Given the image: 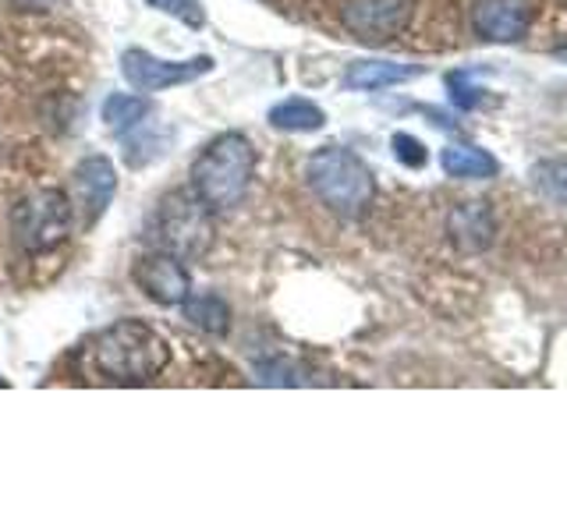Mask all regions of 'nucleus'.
<instances>
[{
  "label": "nucleus",
  "instance_id": "obj_1",
  "mask_svg": "<svg viewBox=\"0 0 567 531\" xmlns=\"http://www.w3.org/2000/svg\"><path fill=\"white\" fill-rule=\"evenodd\" d=\"M93 368L103 383L114 386H146L171 362V347L150 323L142 319H121V323L106 326L93 347H89Z\"/></svg>",
  "mask_w": 567,
  "mask_h": 531
},
{
  "label": "nucleus",
  "instance_id": "obj_2",
  "mask_svg": "<svg viewBox=\"0 0 567 531\" xmlns=\"http://www.w3.org/2000/svg\"><path fill=\"white\" fill-rule=\"evenodd\" d=\"M252 170H256L252 142L241 132H224L213 142H206L203 153L195 156L188 181L209 212H227L245 199L248 185H252Z\"/></svg>",
  "mask_w": 567,
  "mask_h": 531
},
{
  "label": "nucleus",
  "instance_id": "obj_3",
  "mask_svg": "<svg viewBox=\"0 0 567 531\" xmlns=\"http://www.w3.org/2000/svg\"><path fill=\"white\" fill-rule=\"evenodd\" d=\"M306 181L316 191L319 202H323L330 212H337V217H348V220L362 217V212L372 206V195H377L372 170L344 146L316 149L306 164Z\"/></svg>",
  "mask_w": 567,
  "mask_h": 531
},
{
  "label": "nucleus",
  "instance_id": "obj_4",
  "mask_svg": "<svg viewBox=\"0 0 567 531\" xmlns=\"http://www.w3.org/2000/svg\"><path fill=\"white\" fill-rule=\"evenodd\" d=\"M75 227V206L61 188H35L11 209V235L22 252H50L68 241Z\"/></svg>",
  "mask_w": 567,
  "mask_h": 531
},
{
  "label": "nucleus",
  "instance_id": "obj_5",
  "mask_svg": "<svg viewBox=\"0 0 567 531\" xmlns=\"http://www.w3.org/2000/svg\"><path fill=\"white\" fill-rule=\"evenodd\" d=\"M213 212L203 206V199L195 191H171L164 202H159L156 217H153V241L156 248L174 256H199L213 238Z\"/></svg>",
  "mask_w": 567,
  "mask_h": 531
},
{
  "label": "nucleus",
  "instance_id": "obj_6",
  "mask_svg": "<svg viewBox=\"0 0 567 531\" xmlns=\"http://www.w3.org/2000/svg\"><path fill=\"white\" fill-rule=\"evenodd\" d=\"M217 67L213 58L199 53V58H188V61H164V58H153L150 50H124L121 58V75L128 82L135 93H164V88H174V85H188L195 79L209 75V71Z\"/></svg>",
  "mask_w": 567,
  "mask_h": 531
},
{
  "label": "nucleus",
  "instance_id": "obj_7",
  "mask_svg": "<svg viewBox=\"0 0 567 531\" xmlns=\"http://www.w3.org/2000/svg\"><path fill=\"white\" fill-rule=\"evenodd\" d=\"M415 0H344L341 22L362 43H386L412 22Z\"/></svg>",
  "mask_w": 567,
  "mask_h": 531
},
{
  "label": "nucleus",
  "instance_id": "obj_8",
  "mask_svg": "<svg viewBox=\"0 0 567 531\" xmlns=\"http://www.w3.org/2000/svg\"><path fill=\"white\" fill-rule=\"evenodd\" d=\"M132 280L135 288L146 294L156 305H182V301L192 294V273L182 256L174 252H164V248H156V252L142 256L135 266H132Z\"/></svg>",
  "mask_w": 567,
  "mask_h": 531
},
{
  "label": "nucleus",
  "instance_id": "obj_9",
  "mask_svg": "<svg viewBox=\"0 0 567 531\" xmlns=\"http://www.w3.org/2000/svg\"><path fill=\"white\" fill-rule=\"evenodd\" d=\"M472 25L486 43H518L532 25L528 0H475Z\"/></svg>",
  "mask_w": 567,
  "mask_h": 531
},
{
  "label": "nucleus",
  "instance_id": "obj_10",
  "mask_svg": "<svg viewBox=\"0 0 567 531\" xmlns=\"http://www.w3.org/2000/svg\"><path fill=\"white\" fill-rule=\"evenodd\" d=\"M117 191V170L106 156H85L75 167V199L85 212V223H96Z\"/></svg>",
  "mask_w": 567,
  "mask_h": 531
},
{
  "label": "nucleus",
  "instance_id": "obj_11",
  "mask_svg": "<svg viewBox=\"0 0 567 531\" xmlns=\"http://www.w3.org/2000/svg\"><path fill=\"white\" fill-rule=\"evenodd\" d=\"M447 230H451V241L461 248V252H483V248L493 244L496 223H493V212L486 202H461L451 212Z\"/></svg>",
  "mask_w": 567,
  "mask_h": 531
},
{
  "label": "nucleus",
  "instance_id": "obj_12",
  "mask_svg": "<svg viewBox=\"0 0 567 531\" xmlns=\"http://www.w3.org/2000/svg\"><path fill=\"white\" fill-rule=\"evenodd\" d=\"M422 75L419 64H398V61H354L344 71V88H359V93H377L401 82H412Z\"/></svg>",
  "mask_w": 567,
  "mask_h": 531
},
{
  "label": "nucleus",
  "instance_id": "obj_13",
  "mask_svg": "<svg viewBox=\"0 0 567 531\" xmlns=\"http://www.w3.org/2000/svg\"><path fill=\"white\" fill-rule=\"evenodd\" d=\"M440 167L447 170V177H461V181H486V177H496V170H501L493 153L478 146H465V142L443 149Z\"/></svg>",
  "mask_w": 567,
  "mask_h": 531
},
{
  "label": "nucleus",
  "instance_id": "obj_14",
  "mask_svg": "<svg viewBox=\"0 0 567 531\" xmlns=\"http://www.w3.org/2000/svg\"><path fill=\"white\" fill-rule=\"evenodd\" d=\"M266 121L274 124L277 132H319L327 124V114L319 111L312 100H284L277 106H270Z\"/></svg>",
  "mask_w": 567,
  "mask_h": 531
},
{
  "label": "nucleus",
  "instance_id": "obj_15",
  "mask_svg": "<svg viewBox=\"0 0 567 531\" xmlns=\"http://www.w3.org/2000/svg\"><path fill=\"white\" fill-rule=\"evenodd\" d=\"M103 124L111 128L114 135H124V132H132L135 124H142L150 114H153V103L150 100H142L135 93H111L103 100Z\"/></svg>",
  "mask_w": 567,
  "mask_h": 531
},
{
  "label": "nucleus",
  "instance_id": "obj_16",
  "mask_svg": "<svg viewBox=\"0 0 567 531\" xmlns=\"http://www.w3.org/2000/svg\"><path fill=\"white\" fill-rule=\"evenodd\" d=\"M182 305H185V319H188L192 326H199L203 333H213V336L227 333L230 312H227V305L217 294H188Z\"/></svg>",
  "mask_w": 567,
  "mask_h": 531
},
{
  "label": "nucleus",
  "instance_id": "obj_17",
  "mask_svg": "<svg viewBox=\"0 0 567 531\" xmlns=\"http://www.w3.org/2000/svg\"><path fill=\"white\" fill-rule=\"evenodd\" d=\"M532 185L554 206L567 209V159H543L532 167Z\"/></svg>",
  "mask_w": 567,
  "mask_h": 531
},
{
  "label": "nucleus",
  "instance_id": "obj_18",
  "mask_svg": "<svg viewBox=\"0 0 567 531\" xmlns=\"http://www.w3.org/2000/svg\"><path fill=\"white\" fill-rule=\"evenodd\" d=\"M132 132H135V135L128 138V146H124V164H128L132 170L146 167L150 159H156V156H164V153H167L171 135H167V138H159V132H142V124H135Z\"/></svg>",
  "mask_w": 567,
  "mask_h": 531
},
{
  "label": "nucleus",
  "instance_id": "obj_19",
  "mask_svg": "<svg viewBox=\"0 0 567 531\" xmlns=\"http://www.w3.org/2000/svg\"><path fill=\"white\" fill-rule=\"evenodd\" d=\"M146 4L156 8V11H164V14H171V18H177V22H185L192 29H199L206 22L199 0H146Z\"/></svg>",
  "mask_w": 567,
  "mask_h": 531
},
{
  "label": "nucleus",
  "instance_id": "obj_20",
  "mask_svg": "<svg viewBox=\"0 0 567 531\" xmlns=\"http://www.w3.org/2000/svg\"><path fill=\"white\" fill-rule=\"evenodd\" d=\"M259 383L301 386V383H312V379L306 376V368H298L295 362H270V365H259Z\"/></svg>",
  "mask_w": 567,
  "mask_h": 531
},
{
  "label": "nucleus",
  "instance_id": "obj_21",
  "mask_svg": "<svg viewBox=\"0 0 567 531\" xmlns=\"http://www.w3.org/2000/svg\"><path fill=\"white\" fill-rule=\"evenodd\" d=\"M390 146H394V156L401 159L404 167H412V170L425 167V146H422V142H419L415 135L398 132L394 138H390Z\"/></svg>",
  "mask_w": 567,
  "mask_h": 531
},
{
  "label": "nucleus",
  "instance_id": "obj_22",
  "mask_svg": "<svg viewBox=\"0 0 567 531\" xmlns=\"http://www.w3.org/2000/svg\"><path fill=\"white\" fill-rule=\"evenodd\" d=\"M447 85H451V100H454L457 106H465V111H472V106L483 103V93H478L475 85H468V75H465V71H461V75H451Z\"/></svg>",
  "mask_w": 567,
  "mask_h": 531
},
{
  "label": "nucleus",
  "instance_id": "obj_23",
  "mask_svg": "<svg viewBox=\"0 0 567 531\" xmlns=\"http://www.w3.org/2000/svg\"><path fill=\"white\" fill-rule=\"evenodd\" d=\"M18 4H25V8H50L53 0H18Z\"/></svg>",
  "mask_w": 567,
  "mask_h": 531
},
{
  "label": "nucleus",
  "instance_id": "obj_24",
  "mask_svg": "<svg viewBox=\"0 0 567 531\" xmlns=\"http://www.w3.org/2000/svg\"><path fill=\"white\" fill-rule=\"evenodd\" d=\"M4 386H8V383H4V379H0V389H4Z\"/></svg>",
  "mask_w": 567,
  "mask_h": 531
}]
</instances>
